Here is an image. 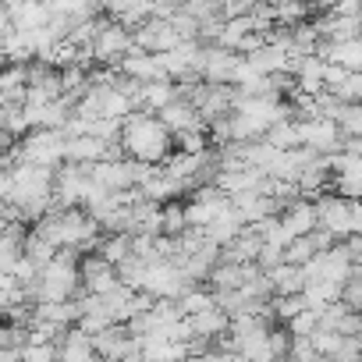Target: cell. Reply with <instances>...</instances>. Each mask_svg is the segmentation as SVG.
Returning a JSON list of instances; mask_svg holds the SVG:
<instances>
[{
  "label": "cell",
  "instance_id": "32",
  "mask_svg": "<svg viewBox=\"0 0 362 362\" xmlns=\"http://www.w3.org/2000/svg\"><path fill=\"white\" fill-rule=\"evenodd\" d=\"M0 348H29V330L4 323V334H0Z\"/></svg>",
  "mask_w": 362,
  "mask_h": 362
},
{
  "label": "cell",
  "instance_id": "1",
  "mask_svg": "<svg viewBox=\"0 0 362 362\" xmlns=\"http://www.w3.org/2000/svg\"><path fill=\"white\" fill-rule=\"evenodd\" d=\"M124 149L132 160L139 163H149V167H163L177 149H174V135L167 132V124L156 117V114H142L135 110L128 121H124V135H121Z\"/></svg>",
  "mask_w": 362,
  "mask_h": 362
},
{
  "label": "cell",
  "instance_id": "21",
  "mask_svg": "<svg viewBox=\"0 0 362 362\" xmlns=\"http://www.w3.org/2000/svg\"><path fill=\"white\" fill-rule=\"evenodd\" d=\"M103 15H107L110 22H117V25H124V29L135 33L139 25H146V22L153 18V4H107Z\"/></svg>",
  "mask_w": 362,
  "mask_h": 362
},
{
  "label": "cell",
  "instance_id": "7",
  "mask_svg": "<svg viewBox=\"0 0 362 362\" xmlns=\"http://www.w3.org/2000/svg\"><path fill=\"white\" fill-rule=\"evenodd\" d=\"M316 203V217H320V228L337 235L341 242L351 235V199L337 196V192H323L313 199Z\"/></svg>",
  "mask_w": 362,
  "mask_h": 362
},
{
  "label": "cell",
  "instance_id": "8",
  "mask_svg": "<svg viewBox=\"0 0 362 362\" xmlns=\"http://www.w3.org/2000/svg\"><path fill=\"white\" fill-rule=\"evenodd\" d=\"M302 146L313 149L316 156H337L344 149V132L337 121H302Z\"/></svg>",
  "mask_w": 362,
  "mask_h": 362
},
{
  "label": "cell",
  "instance_id": "29",
  "mask_svg": "<svg viewBox=\"0 0 362 362\" xmlns=\"http://www.w3.org/2000/svg\"><path fill=\"white\" fill-rule=\"evenodd\" d=\"M341 132H344V139H362V103H351V107H344V114H341Z\"/></svg>",
  "mask_w": 362,
  "mask_h": 362
},
{
  "label": "cell",
  "instance_id": "20",
  "mask_svg": "<svg viewBox=\"0 0 362 362\" xmlns=\"http://www.w3.org/2000/svg\"><path fill=\"white\" fill-rule=\"evenodd\" d=\"M107 160V142L93 139V135H82V139H71L68 142V163H78V167H96Z\"/></svg>",
  "mask_w": 362,
  "mask_h": 362
},
{
  "label": "cell",
  "instance_id": "23",
  "mask_svg": "<svg viewBox=\"0 0 362 362\" xmlns=\"http://www.w3.org/2000/svg\"><path fill=\"white\" fill-rule=\"evenodd\" d=\"M177 305H181V313H185V316H203V313H214L217 309V295H214V288L196 284V288H189L185 295L177 298Z\"/></svg>",
  "mask_w": 362,
  "mask_h": 362
},
{
  "label": "cell",
  "instance_id": "24",
  "mask_svg": "<svg viewBox=\"0 0 362 362\" xmlns=\"http://www.w3.org/2000/svg\"><path fill=\"white\" fill-rule=\"evenodd\" d=\"M267 142H270L274 149H281V153L298 149V146H302V121H281V124H274V128L267 132Z\"/></svg>",
  "mask_w": 362,
  "mask_h": 362
},
{
  "label": "cell",
  "instance_id": "6",
  "mask_svg": "<svg viewBox=\"0 0 362 362\" xmlns=\"http://www.w3.org/2000/svg\"><path fill=\"white\" fill-rule=\"evenodd\" d=\"M231 206V196H224L217 185H206V189H196L189 199H185V217H189V228H199L206 231L224 210Z\"/></svg>",
  "mask_w": 362,
  "mask_h": 362
},
{
  "label": "cell",
  "instance_id": "12",
  "mask_svg": "<svg viewBox=\"0 0 362 362\" xmlns=\"http://www.w3.org/2000/svg\"><path fill=\"white\" fill-rule=\"evenodd\" d=\"M135 341H139V337L128 330V323H114V327H107L100 337H93L96 355L107 358V362H124V355L135 348Z\"/></svg>",
  "mask_w": 362,
  "mask_h": 362
},
{
  "label": "cell",
  "instance_id": "13",
  "mask_svg": "<svg viewBox=\"0 0 362 362\" xmlns=\"http://www.w3.org/2000/svg\"><path fill=\"white\" fill-rule=\"evenodd\" d=\"M160 121L167 124V132L177 139V135H185V132H206L210 124L203 121V114L189 103V100H174L163 114H160Z\"/></svg>",
  "mask_w": 362,
  "mask_h": 362
},
{
  "label": "cell",
  "instance_id": "27",
  "mask_svg": "<svg viewBox=\"0 0 362 362\" xmlns=\"http://www.w3.org/2000/svg\"><path fill=\"white\" fill-rule=\"evenodd\" d=\"M316 256H320V249H316L313 235H309V238H295V242L284 249V263H291V267H309Z\"/></svg>",
  "mask_w": 362,
  "mask_h": 362
},
{
  "label": "cell",
  "instance_id": "22",
  "mask_svg": "<svg viewBox=\"0 0 362 362\" xmlns=\"http://www.w3.org/2000/svg\"><path fill=\"white\" fill-rule=\"evenodd\" d=\"M192 327H196V337H206V341H217L224 334H231V316L224 309H214V313H203V316H189Z\"/></svg>",
  "mask_w": 362,
  "mask_h": 362
},
{
  "label": "cell",
  "instance_id": "10",
  "mask_svg": "<svg viewBox=\"0 0 362 362\" xmlns=\"http://www.w3.org/2000/svg\"><path fill=\"white\" fill-rule=\"evenodd\" d=\"M242 64V54H231L224 47H206V57H203V82L206 86H235V71Z\"/></svg>",
  "mask_w": 362,
  "mask_h": 362
},
{
  "label": "cell",
  "instance_id": "25",
  "mask_svg": "<svg viewBox=\"0 0 362 362\" xmlns=\"http://www.w3.org/2000/svg\"><path fill=\"white\" fill-rule=\"evenodd\" d=\"M96 252L107 256L114 267H121V263L132 259V235H103V242H100Z\"/></svg>",
  "mask_w": 362,
  "mask_h": 362
},
{
  "label": "cell",
  "instance_id": "16",
  "mask_svg": "<svg viewBox=\"0 0 362 362\" xmlns=\"http://www.w3.org/2000/svg\"><path fill=\"white\" fill-rule=\"evenodd\" d=\"M121 75H128V78H135V82H142V86H149V82H160V78H167L163 71H160V61L153 57V54H146V50H132L124 61H121Z\"/></svg>",
  "mask_w": 362,
  "mask_h": 362
},
{
  "label": "cell",
  "instance_id": "18",
  "mask_svg": "<svg viewBox=\"0 0 362 362\" xmlns=\"http://www.w3.org/2000/svg\"><path fill=\"white\" fill-rule=\"evenodd\" d=\"M57 362H96V344L89 334H82L78 327L68 330V337L57 344Z\"/></svg>",
  "mask_w": 362,
  "mask_h": 362
},
{
  "label": "cell",
  "instance_id": "5",
  "mask_svg": "<svg viewBox=\"0 0 362 362\" xmlns=\"http://www.w3.org/2000/svg\"><path fill=\"white\" fill-rule=\"evenodd\" d=\"M78 277H82V291L86 295H100V298H107L110 291L121 288L117 267L107 256H100V252H86L78 259Z\"/></svg>",
  "mask_w": 362,
  "mask_h": 362
},
{
  "label": "cell",
  "instance_id": "17",
  "mask_svg": "<svg viewBox=\"0 0 362 362\" xmlns=\"http://www.w3.org/2000/svg\"><path fill=\"white\" fill-rule=\"evenodd\" d=\"M177 100V86L170 82V78H160V82H149V86H142V96H139V110L142 114H163L170 103Z\"/></svg>",
  "mask_w": 362,
  "mask_h": 362
},
{
  "label": "cell",
  "instance_id": "14",
  "mask_svg": "<svg viewBox=\"0 0 362 362\" xmlns=\"http://www.w3.org/2000/svg\"><path fill=\"white\" fill-rule=\"evenodd\" d=\"M142 344V355L146 362H185L189 358V344H181L167 334H149V337H139Z\"/></svg>",
  "mask_w": 362,
  "mask_h": 362
},
{
  "label": "cell",
  "instance_id": "2",
  "mask_svg": "<svg viewBox=\"0 0 362 362\" xmlns=\"http://www.w3.org/2000/svg\"><path fill=\"white\" fill-rule=\"evenodd\" d=\"M18 156L22 163H33V167H64L68 163V139L61 132H29L22 142H18Z\"/></svg>",
  "mask_w": 362,
  "mask_h": 362
},
{
  "label": "cell",
  "instance_id": "3",
  "mask_svg": "<svg viewBox=\"0 0 362 362\" xmlns=\"http://www.w3.org/2000/svg\"><path fill=\"white\" fill-rule=\"evenodd\" d=\"M82 288V277H78V263L75 259H64L57 252V263L43 270L40 277V291H36V305L43 302H71Z\"/></svg>",
  "mask_w": 362,
  "mask_h": 362
},
{
  "label": "cell",
  "instance_id": "9",
  "mask_svg": "<svg viewBox=\"0 0 362 362\" xmlns=\"http://www.w3.org/2000/svg\"><path fill=\"white\" fill-rule=\"evenodd\" d=\"M132 36H135V47L146 50V54H153V57L170 54V50L181 47V36L174 33V25H170V22H160V18H149V22L139 25Z\"/></svg>",
  "mask_w": 362,
  "mask_h": 362
},
{
  "label": "cell",
  "instance_id": "19",
  "mask_svg": "<svg viewBox=\"0 0 362 362\" xmlns=\"http://www.w3.org/2000/svg\"><path fill=\"white\" fill-rule=\"evenodd\" d=\"M267 277H270V284H274V295H277V298H284V295H302V291H305V284H309L305 267H291V263H281V267H277V270H270Z\"/></svg>",
  "mask_w": 362,
  "mask_h": 362
},
{
  "label": "cell",
  "instance_id": "26",
  "mask_svg": "<svg viewBox=\"0 0 362 362\" xmlns=\"http://www.w3.org/2000/svg\"><path fill=\"white\" fill-rule=\"evenodd\" d=\"M305 309H309L305 295H284V298H274V320H277L281 327H288L291 320H298Z\"/></svg>",
  "mask_w": 362,
  "mask_h": 362
},
{
  "label": "cell",
  "instance_id": "4",
  "mask_svg": "<svg viewBox=\"0 0 362 362\" xmlns=\"http://www.w3.org/2000/svg\"><path fill=\"white\" fill-rule=\"evenodd\" d=\"M132 50H135L132 29H124V25L103 18V29H100V36H96V43H93L96 64H100V68H121V61H124Z\"/></svg>",
  "mask_w": 362,
  "mask_h": 362
},
{
  "label": "cell",
  "instance_id": "34",
  "mask_svg": "<svg viewBox=\"0 0 362 362\" xmlns=\"http://www.w3.org/2000/svg\"><path fill=\"white\" fill-rule=\"evenodd\" d=\"M330 15H337V18H362V4H358V0H341V4L330 8Z\"/></svg>",
  "mask_w": 362,
  "mask_h": 362
},
{
  "label": "cell",
  "instance_id": "35",
  "mask_svg": "<svg viewBox=\"0 0 362 362\" xmlns=\"http://www.w3.org/2000/svg\"><path fill=\"white\" fill-rule=\"evenodd\" d=\"M351 235H362V199L351 203Z\"/></svg>",
  "mask_w": 362,
  "mask_h": 362
},
{
  "label": "cell",
  "instance_id": "33",
  "mask_svg": "<svg viewBox=\"0 0 362 362\" xmlns=\"http://www.w3.org/2000/svg\"><path fill=\"white\" fill-rule=\"evenodd\" d=\"M348 68H341V64H327V71H323V86H327V93H341L344 89V82H348Z\"/></svg>",
  "mask_w": 362,
  "mask_h": 362
},
{
  "label": "cell",
  "instance_id": "30",
  "mask_svg": "<svg viewBox=\"0 0 362 362\" xmlns=\"http://www.w3.org/2000/svg\"><path fill=\"white\" fill-rule=\"evenodd\" d=\"M288 330H291V337H313V334L320 330V313H316V309H305L298 320L288 323Z\"/></svg>",
  "mask_w": 362,
  "mask_h": 362
},
{
  "label": "cell",
  "instance_id": "15",
  "mask_svg": "<svg viewBox=\"0 0 362 362\" xmlns=\"http://www.w3.org/2000/svg\"><path fill=\"white\" fill-rule=\"evenodd\" d=\"M281 224L291 231V238H309V235L320 228L316 203H313V199H298L295 206H288V210L281 214Z\"/></svg>",
  "mask_w": 362,
  "mask_h": 362
},
{
  "label": "cell",
  "instance_id": "31",
  "mask_svg": "<svg viewBox=\"0 0 362 362\" xmlns=\"http://www.w3.org/2000/svg\"><path fill=\"white\" fill-rule=\"evenodd\" d=\"M288 362H320V351H316L313 337H295V344H291V355H288Z\"/></svg>",
  "mask_w": 362,
  "mask_h": 362
},
{
  "label": "cell",
  "instance_id": "11",
  "mask_svg": "<svg viewBox=\"0 0 362 362\" xmlns=\"http://www.w3.org/2000/svg\"><path fill=\"white\" fill-rule=\"evenodd\" d=\"M263 249H267V242L259 238V231H256V228H245V231H242L231 245H224V249H221V263L252 267V263H259Z\"/></svg>",
  "mask_w": 362,
  "mask_h": 362
},
{
  "label": "cell",
  "instance_id": "28",
  "mask_svg": "<svg viewBox=\"0 0 362 362\" xmlns=\"http://www.w3.org/2000/svg\"><path fill=\"white\" fill-rule=\"evenodd\" d=\"M185 231H189L185 203H167V206H163V235H167V238H181Z\"/></svg>",
  "mask_w": 362,
  "mask_h": 362
}]
</instances>
